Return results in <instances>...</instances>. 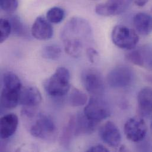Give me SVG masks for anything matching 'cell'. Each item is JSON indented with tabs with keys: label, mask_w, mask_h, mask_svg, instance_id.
I'll return each instance as SVG.
<instances>
[{
	"label": "cell",
	"mask_w": 152,
	"mask_h": 152,
	"mask_svg": "<svg viewBox=\"0 0 152 152\" xmlns=\"http://www.w3.org/2000/svg\"><path fill=\"white\" fill-rule=\"evenodd\" d=\"M61 35L66 53L71 58H77L81 55L85 42L91 37L92 30L86 20L75 17L66 23Z\"/></svg>",
	"instance_id": "6da1fadb"
},
{
	"label": "cell",
	"mask_w": 152,
	"mask_h": 152,
	"mask_svg": "<svg viewBox=\"0 0 152 152\" xmlns=\"http://www.w3.org/2000/svg\"><path fill=\"white\" fill-rule=\"evenodd\" d=\"M33 109L24 108L22 111L23 117L31 121L29 128L30 134L33 137L45 140L55 138L56 127L53 120L46 114L36 113Z\"/></svg>",
	"instance_id": "7a4b0ae2"
},
{
	"label": "cell",
	"mask_w": 152,
	"mask_h": 152,
	"mask_svg": "<svg viewBox=\"0 0 152 152\" xmlns=\"http://www.w3.org/2000/svg\"><path fill=\"white\" fill-rule=\"evenodd\" d=\"M71 75L65 67L58 68L55 72L44 82V88L48 95L52 97H61L70 90Z\"/></svg>",
	"instance_id": "3957f363"
},
{
	"label": "cell",
	"mask_w": 152,
	"mask_h": 152,
	"mask_svg": "<svg viewBox=\"0 0 152 152\" xmlns=\"http://www.w3.org/2000/svg\"><path fill=\"white\" fill-rule=\"evenodd\" d=\"M111 39L116 46L127 50L134 49L139 41L137 33L124 25H117L113 28Z\"/></svg>",
	"instance_id": "277c9868"
},
{
	"label": "cell",
	"mask_w": 152,
	"mask_h": 152,
	"mask_svg": "<svg viewBox=\"0 0 152 152\" xmlns=\"http://www.w3.org/2000/svg\"><path fill=\"white\" fill-rule=\"evenodd\" d=\"M83 113L91 120L98 123L110 115L108 104L99 96H93L88 102Z\"/></svg>",
	"instance_id": "5b68a950"
},
{
	"label": "cell",
	"mask_w": 152,
	"mask_h": 152,
	"mask_svg": "<svg viewBox=\"0 0 152 152\" xmlns=\"http://www.w3.org/2000/svg\"><path fill=\"white\" fill-rule=\"evenodd\" d=\"M80 79L85 89L94 96H99L104 93L105 90L104 79L96 70L86 69L82 72Z\"/></svg>",
	"instance_id": "8992f818"
},
{
	"label": "cell",
	"mask_w": 152,
	"mask_h": 152,
	"mask_svg": "<svg viewBox=\"0 0 152 152\" xmlns=\"http://www.w3.org/2000/svg\"><path fill=\"white\" fill-rule=\"evenodd\" d=\"M134 72L127 66H118L113 68L107 75L108 85L114 88H124L133 82Z\"/></svg>",
	"instance_id": "52a82bcc"
},
{
	"label": "cell",
	"mask_w": 152,
	"mask_h": 152,
	"mask_svg": "<svg viewBox=\"0 0 152 152\" xmlns=\"http://www.w3.org/2000/svg\"><path fill=\"white\" fill-rule=\"evenodd\" d=\"M148 127L145 120L138 117L129 118L124 125V133L129 140L133 142L142 141L146 137Z\"/></svg>",
	"instance_id": "ba28073f"
},
{
	"label": "cell",
	"mask_w": 152,
	"mask_h": 152,
	"mask_svg": "<svg viewBox=\"0 0 152 152\" xmlns=\"http://www.w3.org/2000/svg\"><path fill=\"white\" fill-rule=\"evenodd\" d=\"M132 0H108L95 7V12L99 15L112 17L123 13L129 8Z\"/></svg>",
	"instance_id": "9c48e42d"
},
{
	"label": "cell",
	"mask_w": 152,
	"mask_h": 152,
	"mask_svg": "<svg viewBox=\"0 0 152 152\" xmlns=\"http://www.w3.org/2000/svg\"><path fill=\"white\" fill-rule=\"evenodd\" d=\"M99 134L102 140L112 148L119 146L121 141V135L117 126L112 121H108L100 128Z\"/></svg>",
	"instance_id": "30bf717a"
},
{
	"label": "cell",
	"mask_w": 152,
	"mask_h": 152,
	"mask_svg": "<svg viewBox=\"0 0 152 152\" xmlns=\"http://www.w3.org/2000/svg\"><path fill=\"white\" fill-rule=\"evenodd\" d=\"M31 33L33 37L37 40H48L53 36V28L47 19L39 16L34 21Z\"/></svg>",
	"instance_id": "8fae6325"
},
{
	"label": "cell",
	"mask_w": 152,
	"mask_h": 152,
	"mask_svg": "<svg viewBox=\"0 0 152 152\" xmlns=\"http://www.w3.org/2000/svg\"><path fill=\"white\" fill-rule=\"evenodd\" d=\"M75 136L88 135L94 132L98 123L89 119L84 113H77L71 116Z\"/></svg>",
	"instance_id": "7c38bea8"
},
{
	"label": "cell",
	"mask_w": 152,
	"mask_h": 152,
	"mask_svg": "<svg viewBox=\"0 0 152 152\" xmlns=\"http://www.w3.org/2000/svg\"><path fill=\"white\" fill-rule=\"evenodd\" d=\"M42 101V94L37 88L34 86L22 88L20 94L19 104L24 108H34L38 106Z\"/></svg>",
	"instance_id": "4fadbf2b"
},
{
	"label": "cell",
	"mask_w": 152,
	"mask_h": 152,
	"mask_svg": "<svg viewBox=\"0 0 152 152\" xmlns=\"http://www.w3.org/2000/svg\"><path fill=\"white\" fill-rule=\"evenodd\" d=\"M0 123L1 138L7 139L15 133L18 125V118L15 114L10 113L1 117Z\"/></svg>",
	"instance_id": "5bb4252c"
},
{
	"label": "cell",
	"mask_w": 152,
	"mask_h": 152,
	"mask_svg": "<svg viewBox=\"0 0 152 152\" xmlns=\"http://www.w3.org/2000/svg\"><path fill=\"white\" fill-rule=\"evenodd\" d=\"M139 113L142 116L148 117L152 113V88L145 87L137 95Z\"/></svg>",
	"instance_id": "9a60e30c"
},
{
	"label": "cell",
	"mask_w": 152,
	"mask_h": 152,
	"mask_svg": "<svg viewBox=\"0 0 152 152\" xmlns=\"http://www.w3.org/2000/svg\"><path fill=\"white\" fill-rule=\"evenodd\" d=\"M133 24L137 31L143 36H148L152 33V16L148 14L137 13L134 17Z\"/></svg>",
	"instance_id": "2e32d148"
},
{
	"label": "cell",
	"mask_w": 152,
	"mask_h": 152,
	"mask_svg": "<svg viewBox=\"0 0 152 152\" xmlns=\"http://www.w3.org/2000/svg\"><path fill=\"white\" fill-rule=\"evenodd\" d=\"M21 91L2 88L1 95L2 106L7 109H12L19 104Z\"/></svg>",
	"instance_id": "e0dca14e"
},
{
	"label": "cell",
	"mask_w": 152,
	"mask_h": 152,
	"mask_svg": "<svg viewBox=\"0 0 152 152\" xmlns=\"http://www.w3.org/2000/svg\"><path fill=\"white\" fill-rule=\"evenodd\" d=\"M3 88L21 91L22 83L20 78L12 72L5 73L2 77Z\"/></svg>",
	"instance_id": "ac0fdd59"
},
{
	"label": "cell",
	"mask_w": 152,
	"mask_h": 152,
	"mask_svg": "<svg viewBox=\"0 0 152 152\" xmlns=\"http://www.w3.org/2000/svg\"><path fill=\"white\" fill-rule=\"evenodd\" d=\"M87 102L88 96L83 92L76 88H74L71 90L68 96V102L71 106H83L85 105Z\"/></svg>",
	"instance_id": "d6986e66"
},
{
	"label": "cell",
	"mask_w": 152,
	"mask_h": 152,
	"mask_svg": "<svg viewBox=\"0 0 152 152\" xmlns=\"http://www.w3.org/2000/svg\"><path fill=\"white\" fill-rule=\"evenodd\" d=\"M75 137L73 123L71 118H70L63 129L62 136L61 137V143L64 147H68L72 140V138Z\"/></svg>",
	"instance_id": "ffe728a7"
},
{
	"label": "cell",
	"mask_w": 152,
	"mask_h": 152,
	"mask_svg": "<svg viewBox=\"0 0 152 152\" xmlns=\"http://www.w3.org/2000/svg\"><path fill=\"white\" fill-rule=\"evenodd\" d=\"M62 53V49L60 46L56 45H50L43 48L42 55L45 59L51 61H56L61 57Z\"/></svg>",
	"instance_id": "44dd1931"
},
{
	"label": "cell",
	"mask_w": 152,
	"mask_h": 152,
	"mask_svg": "<svg viewBox=\"0 0 152 152\" xmlns=\"http://www.w3.org/2000/svg\"><path fill=\"white\" fill-rule=\"evenodd\" d=\"M65 17V12L64 9L59 7H54L50 8L46 14V19L52 23L58 24L63 21Z\"/></svg>",
	"instance_id": "7402d4cb"
},
{
	"label": "cell",
	"mask_w": 152,
	"mask_h": 152,
	"mask_svg": "<svg viewBox=\"0 0 152 152\" xmlns=\"http://www.w3.org/2000/svg\"><path fill=\"white\" fill-rule=\"evenodd\" d=\"M126 59L134 65L143 66L146 62V56L140 49H132L126 54Z\"/></svg>",
	"instance_id": "603a6c76"
},
{
	"label": "cell",
	"mask_w": 152,
	"mask_h": 152,
	"mask_svg": "<svg viewBox=\"0 0 152 152\" xmlns=\"http://www.w3.org/2000/svg\"><path fill=\"white\" fill-rule=\"evenodd\" d=\"M12 31L13 33L18 36L26 37L27 35V30L25 26L17 16H12L10 19Z\"/></svg>",
	"instance_id": "cb8c5ba5"
},
{
	"label": "cell",
	"mask_w": 152,
	"mask_h": 152,
	"mask_svg": "<svg viewBox=\"0 0 152 152\" xmlns=\"http://www.w3.org/2000/svg\"><path fill=\"white\" fill-rule=\"evenodd\" d=\"M0 43L5 42L12 31V27L10 21L8 18H2L0 20Z\"/></svg>",
	"instance_id": "d4e9b609"
},
{
	"label": "cell",
	"mask_w": 152,
	"mask_h": 152,
	"mask_svg": "<svg viewBox=\"0 0 152 152\" xmlns=\"http://www.w3.org/2000/svg\"><path fill=\"white\" fill-rule=\"evenodd\" d=\"M18 0H0V7L4 12L12 14L18 7Z\"/></svg>",
	"instance_id": "484cf974"
},
{
	"label": "cell",
	"mask_w": 152,
	"mask_h": 152,
	"mask_svg": "<svg viewBox=\"0 0 152 152\" xmlns=\"http://www.w3.org/2000/svg\"><path fill=\"white\" fill-rule=\"evenodd\" d=\"M86 55L89 62L91 63H94L96 58L98 56V53L94 48H89L86 50Z\"/></svg>",
	"instance_id": "4316f807"
},
{
	"label": "cell",
	"mask_w": 152,
	"mask_h": 152,
	"mask_svg": "<svg viewBox=\"0 0 152 152\" xmlns=\"http://www.w3.org/2000/svg\"><path fill=\"white\" fill-rule=\"evenodd\" d=\"M87 152H109V150L101 145H97L90 148L88 150H87Z\"/></svg>",
	"instance_id": "83f0119b"
},
{
	"label": "cell",
	"mask_w": 152,
	"mask_h": 152,
	"mask_svg": "<svg viewBox=\"0 0 152 152\" xmlns=\"http://www.w3.org/2000/svg\"><path fill=\"white\" fill-rule=\"evenodd\" d=\"M132 1L139 7H143L148 2L149 0H132Z\"/></svg>",
	"instance_id": "f1b7e54d"
},
{
	"label": "cell",
	"mask_w": 152,
	"mask_h": 152,
	"mask_svg": "<svg viewBox=\"0 0 152 152\" xmlns=\"http://www.w3.org/2000/svg\"><path fill=\"white\" fill-rule=\"evenodd\" d=\"M149 67L151 68V69L152 70V59H151V61L149 62Z\"/></svg>",
	"instance_id": "f546056e"
},
{
	"label": "cell",
	"mask_w": 152,
	"mask_h": 152,
	"mask_svg": "<svg viewBox=\"0 0 152 152\" xmlns=\"http://www.w3.org/2000/svg\"><path fill=\"white\" fill-rule=\"evenodd\" d=\"M151 129H152V123H151Z\"/></svg>",
	"instance_id": "4dcf8cb0"
}]
</instances>
